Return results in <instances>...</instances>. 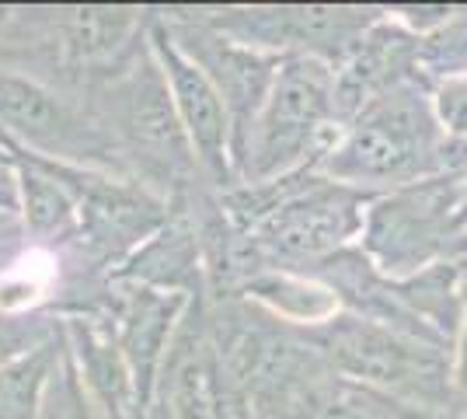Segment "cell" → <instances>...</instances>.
Returning a JSON list of instances; mask_svg holds the SVG:
<instances>
[{
  "mask_svg": "<svg viewBox=\"0 0 467 419\" xmlns=\"http://www.w3.org/2000/svg\"><path fill=\"white\" fill-rule=\"evenodd\" d=\"M328 109V74L317 63H293L283 78L275 80L269 112L262 122V161L293 158V151L314 133Z\"/></svg>",
  "mask_w": 467,
  "mask_h": 419,
  "instance_id": "cell-1",
  "label": "cell"
},
{
  "mask_svg": "<svg viewBox=\"0 0 467 419\" xmlns=\"http://www.w3.org/2000/svg\"><path fill=\"white\" fill-rule=\"evenodd\" d=\"M419 126L422 122L409 105L384 109L380 116H373L367 126H359L346 140V147L335 158V172H342V175H388V172H398L419 143Z\"/></svg>",
  "mask_w": 467,
  "mask_h": 419,
  "instance_id": "cell-2",
  "label": "cell"
},
{
  "mask_svg": "<svg viewBox=\"0 0 467 419\" xmlns=\"http://www.w3.org/2000/svg\"><path fill=\"white\" fill-rule=\"evenodd\" d=\"M168 70H171V95H175L178 120L192 133L195 147L206 158H216L223 147V133H227L216 88L192 60H185L175 49H168Z\"/></svg>",
  "mask_w": 467,
  "mask_h": 419,
  "instance_id": "cell-3",
  "label": "cell"
},
{
  "mask_svg": "<svg viewBox=\"0 0 467 419\" xmlns=\"http://www.w3.org/2000/svg\"><path fill=\"white\" fill-rule=\"evenodd\" d=\"M130 120L137 137L154 147L157 154H182L185 137H182V120H178V109L168 99V88L150 74L137 88L133 95V109H130Z\"/></svg>",
  "mask_w": 467,
  "mask_h": 419,
  "instance_id": "cell-4",
  "label": "cell"
},
{
  "mask_svg": "<svg viewBox=\"0 0 467 419\" xmlns=\"http://www.w3.org/2000/svg\"><path fill=\"white\" fill-rule=\"evenodd\" d=\"M0 116L32 137H53L63 130V112L57 101L39 84L11 74H0Z\"/></svg>",
  "mask_w": 467,
  "mask_h": 419,
  "instance_id": "cell-5",
  "label": "cell"
},
{
  "mask_svg": "<svg viewBox=\"0 0 467 419\" xmlns=\"http://www.w3.org/2000/svg\"><path fill=\"white\" fill-rule=\"evenodd\" d=\"M346 231V214L335 206H307L296 210L283 220L279 227V245L290 252H317L331 241H338V235Z\"/></svg>",
  "mask_w": 467,
  "mask_h": 419,
  "instance_id": "cell-6",
  "label": "cell"
},
{
  "mask_svg": "<svg viewBox=\"0 0 467 419\" xmlns=\"http://www.w3.org/2000/svg\"><path fill=\"white\" fill-rule=\"evenodd\" d=\"M258 290H262V298L273 300L279 311H286L293 319L321 321L335 311V298H331L325 287L307 283V279L279 277V279H273V283H265V287H258Z\"/></svg>",
  "mask_w": 467,
  "mask_h": 419,
  "instance_id": "cell-7",
  "label": "cell"
},
{
  "mask_svg": "<svg viewBox=\"0 0 467 419\" xmlns=\"http://www.w3.org/2000/svg\"><path fill=\"white\" fill-rule=\"evenodd\" d=\"M25 214L28 224L36 231H59L67 220H70V200L63 196L53 179H42V175H25Z\"/></svg>",
  "mask_w": 467,
  "mask_h": 419,
  "instance_id": "cell-8",
  "label": "cell"
},
{
  "mask_svg": "<svg viewBox=\"0 0 467 419\" xmlns=\"http://www.w3.org/2000/svg\"><path fill=\"white\" fill-rule=\"evenodd\" d=\"M42 363L46 360L39 357L32 363L0 371V419H28L32 402H36V388L42 381Z\"/></svg>",
  "mask_w": 467,
  "mask_h": 419,
  "instance_id": "cell-9",
  "label": "cell"
},
{
  "mask_svg": "<svg viewBox=\"0 0 467 419\" xmlns=\"http://www.w3.org/2000/svg\"><path fill=\"white\" fill-rule=\"evenodd\" d=\"M175 419H213L210 384L195 360H189L175 378Z\"/></svg>",
  "mask_w": 467,
  "mask_h": 419,
  "instance_id": "cell-10",
  "label": "cell"
},
{
  "mask_svg": "<svg viewBox=\"0 0 467 419\" xmlns=\"http://www.w3.org/2000/svg\"><path fill=\"white\" fill-rule=\"evenodd\" d=\"M25 346H28V332L21 329L18 321L0 319V371H4L11 360L18 357Z\"/></svg>",
  "mask_w": 467,
  "mask_h": 419,
  "instance_id": "cell-11",
  "label": "cell"
},
{
  "mask_svg": "<svg viewBox=\"0 0 467 419\" xmlns=\"http://www.w3.org/2000/svg\"><path fill=\"white\" fill-rule=\"evenodd\" d=\"M49 419H78V413H74V409H70V405H53V409H49Z\"/></svg>",
  "mask_w": 467,
  "mask_h": 419,
  "instance_id": "cell-12",
  "label": "cell"
}]
</instances>
